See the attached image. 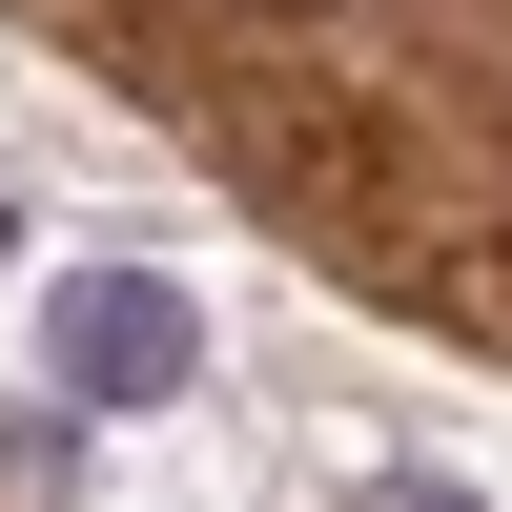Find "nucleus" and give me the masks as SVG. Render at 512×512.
Returning <instances> with one entry per match:
<instances>
[{
    "instance_id": "1",
    "label": "nucleus",
    "mask_w": 512,
    "mask_h": 512,
    "mask_svg": "<svg viewBox=\"0 0 512 512\" xmlns=\"http://www.w3.org/2000/svg\"><path fill=\"white\" fill-rule=\"evenodd\" d=\"M41 369H62V410H164L205 369V308L164 267H62L41 287Z\"/></svg>"
},
{
    "instance_id": "2",
    "label": "nucleus",
    "mask_w": 512,
    "mask_h": 512,
    "mask_svg": "<svg viewBox=\"0 0 512 512\" xmlns=\"http://www.w3.org/2000/svg\"><path fill=\"white\" fill-rule=\"evenodd\" d=\"M349 512H492V492H472V472H369Z\"/></svg>"
},
{
    "instance_id": "3",
    "label": "nucleus",
    "mask_w": 512,
    "mask_h": 512,
    "mask_svg": "<svg viewBox=\"0 0 512 512\" xmlns=\"http://www.w3.org/2000/svg\"><path fill=\"white\" fill-rule=\"evenodd\" d=\"M0 267H21V205H0Z\"/></svg>"
},
{
    "instance_id": "4",
    "label": "nucleus",
    "mask_w": 512,
    "mask_h": 512,
    "mask_svg": "<svg viewBox=\"0 0 512 512\" xmlns=\"http://www.w3.org/2000/svg\"><path fill=\"white\" fill-rule=\"evenodd\" d=\"M267 21H328V0H267Z\"/></svg>"
}]
</instances>
